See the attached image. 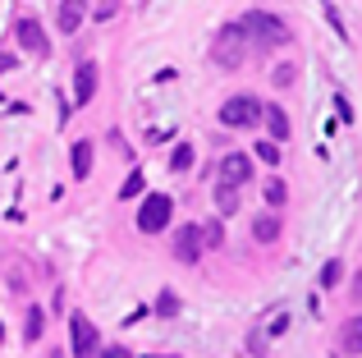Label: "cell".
I'll list each match as a JSON object with an SVG mask.
<instances>
[{"instance_id":"7","label":"cell","mask_w":362,"mask_h":358,"mask_svg":"<svg viewBox=\"0 0 362 358\" xmlns=\"http://www.w3.org/2000/svg\"><path fill=\"white\" fill-rule=\"evenodd\" d=\"M14 37H18V46H23L28 55H37V60L51 51V42H46V33H42V23H37V18H18V23H14Z\"/></svg>"},{"instance_id":"9","label":"cell","mask_w":362,"mask_h":358,"mask_svg":"<svg viewBox=\"0 0 362 358\" xmlns=\"http://www.w3.org/2000/svg\"><path fill=\"white\" fill-rule=\"evenodd\" d=\"M92 92H97V64H78V74H74V106H88Z\"/></svg>"},{"instance_id":"26","label":"cell","mask_w":362,"mask_h":358,"mask_svg":"<svg viewBox=\"0 0 362 358\" xmlns=\"http://www.w3.org/2000/svg\"><path fill=\"white\" fill-rule=\"evenodd\" d=\"M101 358H133L129 350H119V345H110V350H101Z\"/></svg>"},{"instance_id":"5","label":"cell","mask_w":362,"mask_h":358,"mask_svg":"<svg viewBox=\"0 0 362 358\" xmlns=\"http://www.w3.org/2000/svg\"><path fill=\"white\" fill-rule=\"evenodd\" d=\"M170 212H175V202H170L165 193H151L147 202H142V212H138V230H147V234L165 230V225H170Z\"/></svg>"},{"instance_id":"6","label":"cell","mask_w":362,"mask_h":358,"mask_svg":"<svg viewBox=\"0 0 362 358\" xmlns=\"http://www.w3.org/2000/svg\"><path fill=\"white\" fill-rule=\"evenodd\" d=\"M202 248H206V239H202V230H197V225H179V230H175V248H170V253H175L179 262H188V267H193V262L202 258Z\"/></svg>"},{"instance_id":"19","label":"cell","mask_w":362,"mask_h":358,"mask_svg":"<svg viewBox=\"0 0 362 358\" xmlns=\"http://www.w3.org/2000/svg\"><path fill=\"white\" fill-rule=\"evenodd\" d=\"M293 79H298V74H293V64H289V60H284V64H275V69H271V83H275V88H289Z\"/></svg>"},{"instance_id":"20","label":"cell","mask_w":362,"mask_h":358,"mask_svg":"<svg viewBox=\"0 0 362 358\" xmlns=\"http://www.w3.org/2000/svg\"><path fill=\"white\" fill-rule=\"evenodd\" d=\"M257 156H262L266 166H275V161H280V143H275V138H266V143H257Z\"/></svg>"},{"instance_id":"25","label":"cell","mask_w":362,"mask_h":358,"mask_svg":"<svg viewBox=\"0 0 362 358\" xmlns=\"http://www.w3.org/2000/svg\"><path fill=\"white\" fill-rule=\"evenodd\" d=\"M202 239H206V243H211V248H216V243H221V225L211 221V225H206V230H202Z\"/></svg>"},{"instance_id":"27","label":"cell","mask_w":362,"mask_h":358,"mask_svg":"<svg viewBox=\"0 0 362 358\" xmlns=\"http://www.w3.org/2000/svg\"><path fill=\"white\" fill-rule=\"evenodd\" d=\"M147 358H170V354H147Z\"/></svg>"},{"instance_id":"16","label":"cell","mask_w":362,"mask_h":358,"mask_svg":"<svg viewBox=\"0 0 362 358\" xmlns=\"http://www.w3.org/2000/svg\"><path fill=\"white\" fill-rule=\"evenodd\" d=\"M42 331H46V326H42V308H28V317H23V340L28 345L42 340Z\"/></svg>"},{"instance_id":"3","label":"cell","mask_w":362,"mask_h":358,"mask_svg":"<svg viewBox=\"0 0 362 358\" xmlns=\"http://www.w3.org/2000/svg\"><path fill=\"white\" fill-rule=\"evenodd\" d=\"M262 106L266 101H257V97H230L221 106V125H230V129H247V125H257V120H262Z\"/></svg>"},{"instance_id":"23","label":"cell","mask_w":362,"mask_h":358,"mask_svg":"<svg viewBox=\"0 0 362 358\" xmlns=\"http://www.w3.org/2000/svg\"><path fill=\"white\" fill-rule=\"evenodd\" d=\"M247 350H252L257 358H266V331H262V326H252V335H247Z\"/></svg>"},{"instance_id":"10","label":"cell","mask_w":362,"mask_h":358,"mask_svg":"<svg viewBox=\"0 0 362 358\" xmlns=\"http://www.w3.org/2000/svg\"><path fill=\"white\" fill-rule=\"evenodd\" d=\"M69 166H74V179H88L92 175V138H78V143H74Z\"/></svg>"},{"instance_id":"12","label":"cell","mask_w":362,"mask_h":358,"mask_svg":"<svg viewBox=\"0 0 362 358\" xmlns=\"http://www.w3.org/2000/svg\"><path fill=\"white\" fill-rule=\"evenodd\" d=\"M280 230H284L280 216H257V221H252V239L257 243H275V239H280Z\"/></svg>"},{"instance_id":"11","label":"cell","mask_w":362,"mask_h":358,"mask_svg":"<svg viewBox=\"0 0 362 358\" xmlns=\"http://www.w3.org/2000/svg\"><path fill=\"white\" fill-rule=\"evenodd\" d=\"M55 23H60V33H78V23H83V0H60Z\"/></svg>"},{"instance_id":"17","label":"cell","mask_w":362,"mask_h":358,"mask_svg":"<svg viewBox=\"0 0 362 358\" xmlns=\"http://www.w3.org/2000/svg\"><path fill=\"white\" fill-rule=\"evenodd\" d=\"M188 166H193V147L179 143L175 152H170V171H188Z\"/></svg>"},{"instance_id":"22","label":"cell","mask_w":362,"mask_h":358,"mask_svg":"<svg viewBox=\"0 0 362 358\" xmlns=\"http://www.w3.org/2000/svg\"><path fill=\"white\" fill-rule=\"evenodd\" d=\"M156 313H160V317H175V313H179V299L170 294V289H165V294L156 299Z\"/></svg>"},{"instance_id":"21","label":"cell","mask_w":362,"mask_h":358,"mask_svg":"<svg viewBox=\"0 0 362 358\" xmlns=\"http://www.w3.org/2000/svg\"><path fill=\"white\" fill-rule=\"evenodd\" d=\"M339 262H326V267H321V289H330V285H339Z\"/></svg>"},{"instance_id":"18","label":"cell","mask_w":362,"mask_h":358,"mask_svg":"<svg viewBox=\"0 0 362 358\" xmlns=\"http://www.w3.org/2000/svg\"><path fill=\"white\" fill-rule=\"evenodd\" d=\"M262 193H266V202H271V207H280L284 197H289V188H284V179H266Z\"/></svg>"},{"instance_id":"15","label":"cell","mask_w":362,"mask_h":358,"mask_svg":"<svg viewBox=\"0 0 362 358\" xmlns=\"http://www.w3.org/2000/svg\"><path fill=\"white\" fill-rule=\"evenodd\" d=\"M216 207H221V216H234V212H239V188L221 184V188H216Z\"/></svg>"},{"instance_id":"1","label":"cell","mask_w":362,"mask_h":358,"mask_svg":"<svg viewBox=\"0 0 362 358\" xmlns=\"http://www.w3.org/2000/svg\"><path fill=\"white\" fill-rule=\"evenodd\" d=\"M247 33L239 23H225L221 33H216V42H211V60L221 64V69H239V64L247 60Z\"/></svg>"},{"instance_id":"2","label":"cell","mask_w":362,"mask_h":358,"mask_svg":"<svg viewBox=\"0 0 362 358\" xmlns=\"http://www.w3.org/2000/svg\"><path fill=\"white\" fill-rule=\"evenodd\" d=\"M239 28L247 33V42H262V46L289 42V23H284V18H275V14H266V9H252V14H243Z\"/></svg>"},{"instance_id":"24","label":"cell","mask_w":362,"mask_h":358,"mask_svg":"<svg viewBox=\"0 0 362 358\" xmlns=\"http://www.w3.org/2000/svg\"><path fill=\"white\" fill-rule=\"evenodd\" d=\"M138 193H142V171L129 175V179H124V188H119V197H138Z\"/></svg>"},{"instance_id":"4","label":"cell","mask_w":362,"mask_h":358,"mask_svg":"<svg viewBox=\"0 0 362 358\" xmlns=\"http://www.w3.org/2000/svg\"><path fill=\"white\" fill-rule=\"evenodd\" d=\"M69 335H74V358H101V335L83 313L69 317Z\"/></svg>"},{"instance_id":"13","label":"cell","mask_w":362,"mask_h":358,"mask_svg":"<svg viewBox=\"0 0 362 358\" xmlns=\"http://www.w3.org/2000/svg\"><path fill=\"white\" fill-rule=\"evenodd\" d=\"M262 120L271 125V138H275V143H284V138H289V115H284L280 106H262Z\"/></svg>"},{"instance_id":"8","label":"cell","mask_w":362,"mask_h":358,"mask_svg":"<svg viewBox=\"0 0 362 358\" xmlns=\"http://www.w3.org/2000/svg\"><path fill=\"white\" fill-rule=\"evenodd\" d=\"M247 179H252V156H247V152H230L221 161V184L239 188V184H247Z\"/></svg>"},{"instance_id":"14","label":"cell","mask_w":362,"mask_h":358,"mask_svg":"<svg viewBox=\"0 0 362 358\" xmlns=\"http://www.w3.org/2000/svg\"><path fill=\"white\" fill-rule=\"evenodd\" d=\"M339 345H344V354H362V317H349V322H344Z\"/></svg>"}]
</instances>
